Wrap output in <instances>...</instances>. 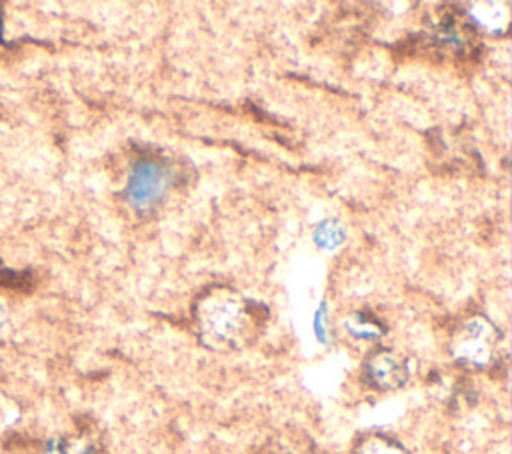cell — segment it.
<instances>
[{
	"mask_svg": "<svg viewBox=\"0 0 512 454\" xmlns=\"http://www.w3.org/2000/svg\"><path fill=\"white\" fill-rule=\"evenodd\" d=\"M194 322L206 348L230 352L250 346L260 336L266 310L232 290L218 288L196 302Z\"/></svg>",
	"mask_w": 512,
	"mask_h": 454,
	"instance_id": "obj_1",
	"label": "cell"
},
{
	"mask_svg": "<svg viewBox=\"0 0 512 454\" xmlns=\"http://www.w3.org/2000/svg\"><path fill=\"white\" fill-rule=\"evenodd\" d=\"M44 454H104V450L84 438H58L48 444Z\"/></svg>",
	"mask_w": 512,
	"mask_h": 454,
	"instance_id": "obj_6",
	"label": "cell"
},
{
	"mask_svg": "<svg viewBox=\"0 0 512 454\" xmlns=\"http://www.w3.org/2000/svg\"><path fill=\"white\" fill-rule=\"evenodd\" d=\"M168 182V170L156 160H140L130 176L128 196L138 210H148L162 196Z\"/></svg>",
	"mask_w": 512,
	"mask_h": 454,
	"instance_id": "obj_4",
	"label": "cell"
},
{
	"mask_svg": "<svg viewBox=\"0 0 512 454\" xmlns=\"http://www.w3.org/2000/svg\"><path fill=\"white\" fill-rule=\"evenodd\" d=\"M352 454H410V452L400 442L384 434H368L356 442Z\"/></svg>",
	"mask_w": 512,
	"mask_h": 454,
	"instance_id": "obj_5",
	"label": "cell"
},
{
	"mask_svg": "<svg viewBox=\"0 0 512 454\" xmlns=\"http://www.w3.org/2000/svg\"><path fill=\"white\" fill-rule=\"evenodd\" d=\"M316 240L322 246H336L342 240V230L334 222H326L322 224V228H318Z\"/></svg>",
	"mask_w": 512,
	"mask_h": 454,
	"instance_id": "obj_8",
	"label": "cell"
},
{
	"mask_svg": "<svg viewBox=\"0 0 512 454\" xmlns=\"http://www.w3.org/2000/svg\"><path fill=\"white\" fill-rule=\"evenodd\" d=\"M2 322H4V312H2V308H0V328H2Z\"/></svg>",
	"mask_w": 512,
	"mask_h": 454,
	"instance_id": "obj_9",
	"label": "cell"
},
{
	"mask_svg": "<svg viewBox=\"0 0 512 454\" xmlns=\"http://www.w3.org/2000/svg\"><path fill=\"white\" fill-rule=\"evenodd\" d=\"M498 346V330L482 316L464 320L450 342L452 358L466 368H486Z\"/></svg>",
	"mask_w": 512,
	"mask_h": 454,
	"instance_id": "obj_2",
	"label": "cell"
},
{
	"mask_svg": "<svg viewBox=\"0 0 512 454\" xmlns=\"http://www.w3.org/2000/svg\"><path fill=\"white\" fill-rule=\"evenodd\" d=\"M362 376L366 384L376 390H396L404 386L410 376L408 360L394 348H376L366 356Z\"/></svg>",
	"mask_w": 512,
	"mask_h": 454,
	"instance_id": "obj_3",
	"label": "cell"
},
{
	"mask_svg": "<svg viewBox=\"0 0 512 454\" xmlns=\"http://www.w3.org/2000/svg\"><path fill=\"white\" fill-rule=\"evenodd\" d=\"M346 328L352 336L360 338V340H376L378 336H382V326L368 318V316H362V314H354L348 322H346Z\"/></svg>",
	"mask_w": 512,
	"mask_h": 454,
	"instance_id": "obj_7",
	"label": "cell"
}]
</instances>
